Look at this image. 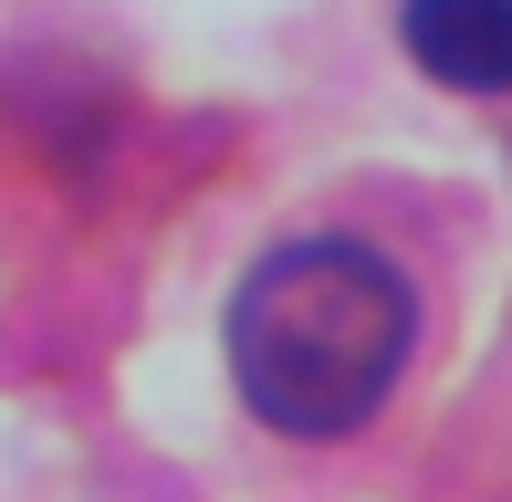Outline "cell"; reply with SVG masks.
<instances>
[{"label":"cell","mask_w":512,"mask_h":502,"mask_svg":"<svg viewBox=\"0 0 512 502\" xmlns=\"http://www.w3.org/2000/svg\"><path fill=\"white\" fill-rule=\"evenodd\" d=\"M398 42L450 95H512V0H398Z\"/></svg>","instance_id":"2"},{"label":"cell","mask_w":512,"mask_h":502,"mask_svg":"<svg viewBox=\"0 0 512 502\" xmlns=\"http://www.w3.org/2000/svg\"><path fill=\"white\" fill-rule=\"evenodd\" d=\"M408 335H418V304L398 262L335 231L262 251L230 293V377H241L251 419L283 440L366 429L408 367Z\"/></svg>","instance_id":"1"}]
</instances>
